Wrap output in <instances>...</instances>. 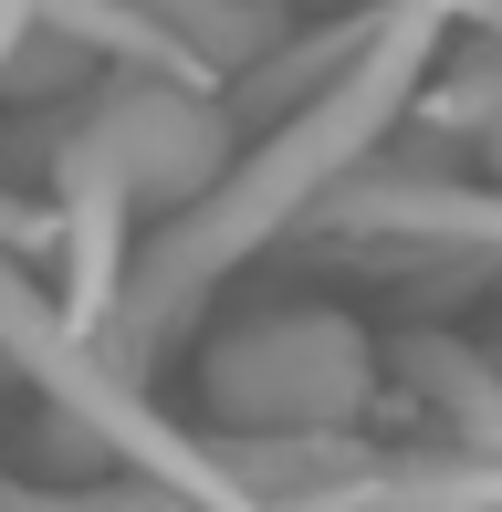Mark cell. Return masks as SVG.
Returning a JSON list of instances; mask_svg holds the SVG:
<instances>
[{"label": "cell", "instance_id": "7a4b0ae2", "mask_svg": "<svg viewBox=\"0 0 502 512\" xmlns=\"http://www.w3.org/2000/svg\"><path fill=\"white\" fill-rule=\"evenodd\" d=\"M220 168H231V115L189 105V95H105L63 136L53 199H63V251H74V314L95 324V335H105V314H116V293H126L116 241H126L136 178H147V189H210Z\"/></svg>", "mask_w": 502, "mask_h": 512}, {"label": "cell", "instance_id": "8992f818", "mask_svg": "<svg viewBox=\"0 0 502 512\" xmlns=\"http://www.w3.org/2000/svg\"><path fill=\"white\" fill-rule=\"evenodd\" d=\"M461 21H471V32H492V42H502V0H461Z\"/></svg>", "mask_w": 502, "mask_h": 512}, {"label": "cell", "instance_id": "6da1fadb", "mask_svg": "<svg viewBox=\"0 0 502 512\" xmlns=\"http://www.w3.org/2000/svg\"><path fill=\"white\" fill-rule=\"evenodd\" d=\"M450 21H461V0H387V21H377L367 53H356L314 105L272 115L262 147L231 157V168H220L210 189H199V199L126 262V293H116V314H105V345H116L126 366H157V356L199 324V304H210V293L251 262V251L283 241V230H304L314 199L377 157V136L398 126L408 84H419V63L440 53Z\"/></svg>", "mask_w": 502, "mask_h": 512}, {"label": "cell", "instance_id": "5b68a950", "mask_svg": "<svg viewBox=\"0 0 502 512\" xmlns=\"http://www.w3.org/2000/svg\"><path fill=\"white\" fill-rule=\"evenodd\" d=\"M398 387L429 408L440 450H502V356H471L450 335H398Z\"/></svg>", "mask_w": 502, "mask_h": 512}, {"label": "cell", "instance_id": "3957f363", "mask_svg": "<svg viewBox=\"0 0 502 512\" xmlns=\"http://www.w3.org/2000/svg\"><path fill=\"white\" fill-rule=\"evenodd\" d=\"M0 377H21L42 408L84 418L95 439H116L126 471H157V481H178V492H199V502H262L231 450H199V439H178L168 418H157V398L136 387V366L74 304H42L32 272H11V251H0Z\"/></svg>", "mask_w": 502, "mask_h": 512}, {"label": "cell", "instance_id": "277c9868", "mask_svg": "<svg viewBox=\"0 0 502 512\" xmlns=\"http://www.w3.org/2000/svg\"><path fill=\"white\" fill-rule=\"evenodd\" d=\"M199 398L241 439L346 429V418L377 398V345L356 335L346 314L293 304V314H262V324H241V335H220L210 356H199Z\"/></svg>", "mask_w": 502, "mask_h": 512}]
</instances>
